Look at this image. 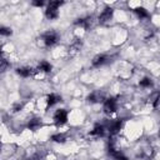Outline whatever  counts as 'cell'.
I'll return each mask as SVG.
<instances>
[{"mask_svg": "<svg viewBox=\"0 0 160 160\" xmlns=\"http://www.w3.org/2000/svg\"><path fill=\"white\" fill-rule=\"evenodd\" d=\"M90 134H91L92 136H96V138L102 136V134H104V126H101V125H96V126L91 130Z\"/></svg>", "mask_w": 160, "mask_h": 160, "instance_id": "8fae6325", "label": "cell"}, {"mask_svg": "<svg viewBox=\"0 0 160 160\" xmlns=\"http://www.w3.org/2000/svg\"><path fill=\"white\" fill-rule=\"evenodd\" d=\"M6 66H8V62H6V60L2 58V59H1V66H0V70H1V71H4Z\"/></svg>", "mask_w": 160, "mask_h": 160, "instance_id": "44dd1931", "label": "cell"}, {"mask_svg": "<svg viewBox=\"0 0 160 160\" xmlns=\"http://www.w3.org/2000/svg\"><path fill=\"white\" fill-rule=\"evenodd\" d=\"M28 126H29V129H31V130H36L38 128L41 126V121H40V119H32V120L29 121Z\"/></svg>", "mask_w": 160, "mask_h": 160, "instance_id": "4fadbf2b", "label": "cell"}, {"mask_svg": "<svg viewBox=\"0 0 160 160\" xmlns=\"http://www.w3.org/2000/svg\"><path fill=\"white\" fill-rule=\"evenodd\" d=\"M32 5L34 6H42L44 5V1H39V0L38 1H32Z\"/></svg>", "mask_w": 160, "mask_h": 160, "instance_id": "7402d4cb", "label": "cell"}, {"mask_svg": "<svg viewBox=\"0 0 160 160\" xmlns=\"http://www.w3.org/2000/svg\"><path fill=\"white\" fill-rule=\"evenodd\" d=\"M91 22H92V18L79 19V20L76 21V24H79V25H81V26H84L85 29H89V28H90V25H91Z\"/></svg>", "mask_w": 160, "mask_h": 160, "instance_id": "9c48e42d", "label": "cell"}, {"mask_svg": "<svg viewBox=\"0 0 160 160\" xmlns=\"http://www.w3.org/2000/svg\"><path fill=\"white\" fill-rule=\"evenodd\" d=\"M42 38H44V42H45L46 46H52V45H55V44L58 42V35H56V32H54V31H48V32H45Z\"/></svg>", "mask_w": 160, "mask_h": 160, "instance_id": "7a4b0ae2", "label": "cell"}, {"mask_svg": "<svg viewBox=\"0 0 160 160\" xmlns=\"http://www.w3.org/2000/svg\"><path fill=\"white\" fill-rule=\"evenodd\" d=\"M22 109V105L21 104H16L15 106H14V111H19V110H21Z\"/></svg>", "mask_w": 160, "mask_h": 160, "instance_id": "603a6c76", "label": "cell"}, {"mask_svg": "<svg viewBox=\"0 0 160 160\" xmlns=\"http://www.w3.org/2000/svg\"><path fill=\"white\" fill-rule=\"evenodd\" d=\"M116 110V101L115 99H108L104 104V111L110 114V112H114Z\"/></svg>", "mask_w": 160, "mask_h": 160, "instance_id": "5b68a950", "label": "cell"}, {"mask_svg": "<svg viewBox=\"0 0 160 160\" xmlns=\"http://www.w3.org/2000/svg\"><path fill=\"white\" fill-rule=\"evenodd\" d=\"M121 125H122V121H121V120L114 121V122L110 125V134H111V135H115L116 132H119V130L121 129Z\"/></svg>", "mask_w": 160, "mask_h": 160, "instance_id": "52a82bcc", "label": "cell"}, {"mask_svg": "<svg viewBox=\"0 0 160 160\" xmlns=\"http://www.w3.org/2000/svg\"><path fill=\"white\" fill-rule=\"evenodd\" d=\"M0 34L5 35V36H9V35H11V30L9 28H1L0 29Z\"/></svg>", "mask_w": 160, "mask_h": 160, "instance_id": "d6986e66", "label": "cell"}, {"mask_svg": "<svg viewBox=\"0 0 160 160\" xmlns=\"http://www.w3.org/2000/svg\"><path fill=\"white\" fill-rule=\"evenodd\" d=\"M54 120H55V122H56L58 125L65 124L66 120H68V112H66V110L59 109V110L55 112V115H54Z\"/></svg>", "mask_w": 160, "mask_h": 160, "instance_id": "3957f363", "label": "cell"}, {"mask_svg": "<svg viewBox=\"0 0 160 160\" xmlns=\"http://www.w3.org/2000/svg\"><path fill=\"white\" fill-rule=\"evenodd\" d=\"M111 16H112V9L108 6V8H105L104 11L100 14V16H99V22H101V24L106 22V21H109V20L111 19Z\"/></svg>", "mask_w": 160, "mask_h": 160, "instance_id": "277c9868", "label": "cell"}, {"mask_svg": "<svg viewBox=\"0 0 160 160\" xmlns=\"http://www.w3.org/2000/svg\"><path fill=\"white\" fill-rule=\"evenodd\" d=\"M51 140H54L55 142H64L65 141V136L62 134H55L51 136Z\"/></svg>", "mask_w": 160, "mask_h": 160, "instance_id": "e0dca14e", "label": "cell"}, {"mask_svg": "<svg viewBox=\"0 0 160 160\" xmlns=\"http://www.w3.org/2000/svg\"><path fill=\"white\" fill-rule=\"evenodd\" d=\"M105 61H106V56H105V55H98V56L94 58L92 65H94V66H100V65H102Z\"/></svg>", "mask_w": 160, "mask_h": 160, "instance_id": "30bf717a", "label": "cell"}, {"mask_svg": "<svg viewBox=\"0 0 160 160\" xmlns=\"http://www.w3.org/2000/svg\"><path fill=\"white\" fill-rule=\"evenodd\" d=\"M60 100H61V98L58 96V95H55V94H50V95H48V98H46V102H48L49 106L56 104V102L60 101Z\"/></svg>", "mask_w": 160, "mask_h": 160, "instance_id": "ba28073f", "label": "cell"}, {"mask_svg": "<svg viewBox=\"0 0 160 160\" xmlns=\"http://www.w3.org/2000/svg\"><path fill=\"white\" fill-rule=\"evenodd\" d=\"M39 69L42 70L44 72H49V71L51 70V65H50L48 61H41V62L39 64Z\"/></svg>", "mask_w": 160, "mask_h": 160, "instance_id": "9a60e30c", "label": "cell"}, {"mask_svg": "<svg viewBox=\"0 0 160 160\" xmlns=\"http://www.w3.org/2000/svg\"><path fill=\"white\" fill-rule=\"evenodd\" d=\"M101 99H102V95L99 92H92L91 95L88 96L89 102H99V101H101Z\"/></svg>", "mask_w": 160, "mask_h": 160, "instance_id": "7c38bea8", "label": "cell"}, {"mask_svg": "<svg viewBox=\"0 0 160 160\" xmlns=\"http://www.w3.org/2000/svg\"><path fill=\"white\" fill-rule=\"evenodd\" d=\"M135 12L138 14L139 18H148V16H149V12H148L144 8H136V9H135Z\"/></svg>", "mask_w": 160, "mask_h": 160, "instance_id": "2e32d148", "label": "cell"}, {"mask_svg": "<svg viewBox=\"0 0 160 160\" xmlns=\"http://www.w3.org/2000/svg\"><path fill=\"white\" fill-rule=\"evenodd\" d=\"M140 85L144 86V88H148V86H151V80L149 78H144L141 81H140Z\"/></svg>", "mask_w": 160, "mask_h": 160, "instance_id": "ac0fdd59", "label": "cell"}, {"mask_svg": "<svg viewBox=\"0 0 160 160\" xmlns=\"http://www.w3.org/2000/svg\"><path fill=\"white\" fill-rule=\"evenodd\" d=\"M80 49H81V41H80V40H75V41L70 45V48H69V54H70V55H75Z\"/></svg>", "mask_w": 160, "mask_h": 160, "instance_id": "8992f818", "label": "cell"}, {"mask_svg": "<svg viewBox=\"0 0 160 160\" xmlns=\"http://www.w3.org/2000/svg\"><path fill=\"white\" fill-rule=\"evenodd\" d=\"M62 4V1H50L49 2V6H48V9H46V11H45V15H46V18L48 19H56L58 18V8Z\"/></svg>", "mask_w": 160, "mask_h": 160, "instance_id": "6da1fadb", "label": "cell"}, {"mask_svg": "<svg viewBox=\"0 0 160 160\" xmlns=\"http://www.w3.org/2000/svg\"><path fill=\"white\" fill-rule=\"evenodd\" d=\"M16 72H18L19 75L24 76V78H28V76L31 74V70H30L29 68H19V69H16Z\"/></svg>", "mask_w": 160, "mask_h": 160, "instance_id": "5bb4252c", "label": "cell"}, {"mask_svg": "<svg viewBox=\"0 0 160 160\" xmlns=\"http://www.w3.org/2000/svg\"><path fill=\"white\" fill-rule=\"evenodd\" d=\"M159 134H160V132H159Z\"/></svg>", "mask_w": 160, "mask_h": 160, "instance_id": "cb8c5ba5", "label": "cell"}, {"mask_svg": "<svg viewBox=\"0 0 160 160\" xmlns=\"http://www.w3.org/2000/svg\"><path fill=\"white\" fill-rule=\"evenodd\" d=\"M152 105H154V108H159V106H160V92L156 94V98H155V100L152 101Z\"/></svg>", "mask_w": 160, "mask_h": 160, "instance_id": "ffe728a7", "label": "cell"}]
</instances>
